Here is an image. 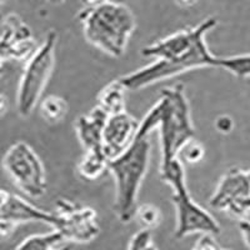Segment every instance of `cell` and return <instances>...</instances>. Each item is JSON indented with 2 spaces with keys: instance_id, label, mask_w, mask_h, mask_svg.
Listing matches in <instances>:
<instances>
[{
  "instance_id": "1",
  "label": "cell",
  "mask_w": 250,
  "mask_h": 250,
  "mask_svg": "<svg viewBox=\"0 0 250 250\" xmlns=\"http://www.w3.org/2000/svg\"><path fill=\"white\" fill-rule=\"evenodd\" d=\"M216 24L215 18H208L196 26L178 31L143 49L144 57L156 60L150 65L120 78L125 89L139 90L193 69L216 68L218 57L209 50L205 40L208 33Z\"/></svg>"
},
{
  "instance_id": "2",
  "label": "cell",
  "mask_w": 250,
  "mask_h": 250,
  "mask_svg": "<svg viewBox=\"0 0 250 250\" xmlns=\"http://www.w3.org/2000/svg\"><path fill=\"white\" fill-rule=\"evenodd\" d=\"M159 129L162 163L165 164L179 156L180 150L195 137L190 118V108L183 85L164 89L160 99L140 122L139 130L150 134Z\"/></svg>"
},
{
  "instance_id": "3",
  "label": "cell",
  "mask_w": 250,
  "mask_h": 250,
  "mask_svg": "<svg viewBox=\"0 0 250 250\" xmlns=\"http://www.w3.org/2000/svg\"><path fill=\"white\" fill-rule=\"evenodd\" d=\"M79 19L85 39L113 58H120L124 54L137 26L130 9L110 0H102L89 5L80 13Z\"/></svg>"
},
{
  "instance_id": "4",
  "label": "cell",
  "mask_w": 250,
  "mask_h": 250,
  "mask_svg": "<svg viewBox=\"0 0 250 250\" xmlns=\"http://www.w3.org/2000/svg\"><path fill=\"white\" fill-rule=\"evenodd\" d=\"M151 144L148 134L138 131L124 153L109 162L108 170L115 182L114 210L122 223L133 220L142 183L148 170Z\"/></svg>"
},
{
  "instance_id": "5",
  "label": "cell",
  "mask_w": 250,
  "mask_h": 250,
  "mask_svg": "<svg viewBox=\"0 0 250 250\" xmlns=\"http://www.w3.org/2000/svg\"><path fill=\"white\" fill-rule=\"evenodd\" d=\"M160 178L173 189L171 202L176 210V238L180 239L196 233L211 235L220 233L219 223L193 199L188 190L185 171L179 158L160 164Z\"/></svg>"
},
{
  "instance_id": "6",
  "label": "cell",
  "mask_w": 250,
  "mask_h": 250,
  "mask_svg": "<svg viewBox=\"0 0 250 250\" xmlns=\"http://www.w3.org/2000/svg\"><path fill=\"white\" fill-rule=\"evenodd\" d=\"M57 33L49 31L44 43L26 60L17 95L18 111L23 118L29 117L40 102L54 70Z\"/></svg>"
},
{
  "instance_id": "7",
  "label": "cell",
  "mask_w": 250,
  "mask_h": 250,
  "mask_svg": "<svg viewBox=\"0 0 250 250\" xmlns=\"http://www.w3.org/2000/svg\"><path fill=\"white\" fill-rule=\"evenodd\" d=\"M3 168L29 198H42L46 193V173L44 164L30 145L24 142L13 144L3 158Z\"/></svg>"
},
{
  "instance_id": "8",
  "label": "cell",
  "mask_w": 250,
  "mask_h": 250,
  "mask_svg": "<svg viewBox=\"0 0 250 250\" xmlns=\"http://www.w3.org/2000/svg\"><path fill=\"white\" fill-rule=\"evenodd\" d=\"M54 214L57 218L54 229L59 230L70 243L91 242L99 234L97 211L91 208L59 199Z\"/></svg>"
},
{
  "instance_id": "9",
  "label": "cell",
  "mask_w": 250,
  "mask_h": 250,
  "mask_svg": "<svg viewBox=\"0 0 250 250\" xmlns=\"http://www.w3.org/2000/svg\"><path fill=\"white\" fill-rule=\"evenodd\" d=\"M210 207L234 216H244L250 211V178L247 171L231 168L223 175L213 196Z\"/></svg>"
},
{
  "instance_id": "10",
  "label": "cell",
  "mask_w": 250,
  "mask_h": 250,
  "mask_svg": "<svg viewBox=\"0 0 250 250\" xmlns=\"http://www.w3.org/2000/svg\"><path fill=\"white\" fill-rule=\"evenodd\" d=\"M140 122L126 111L109 115L103 133V149L109 160L124 153L135 139Z\"/></svg>"
},
{
  "instance_id": "11",
  "label": "cell",
  "mask_w": 250,
  "mask_h": 250,
  "mask_svg": "<svg viewBox=\"0 0 250 250\" xmlns=\"http://www.w3.org/2000/svg\"><path fill=\"white\" fill-rule=\"evenodd\" d=\"M108 117V114L97 105L77 120L75 129L78 138L85 150L103 148V133Z\"/></svg>"
},
{
  "instance_id": "12",
  "label": "cell",
  "mask_w": 250,
  "mask_h": 250,
  "mask_svg": "<svg viewBox=\"0 0 250 250\" xmlns=\"http://www.w3.org/2000/svg\"><path fill=\"white\" fill-rule=\"evenodd\" d=\"M15 250H71L70 242L59 230L37 234L26 238Z\"/></svg>"
},
{
  "instance_id": "13",
  "label": "cell",
  "mask_w": 250,
  "mask_h": 250,
  "mask_svg": "<svg viewBox=\"0 0 250 250\" xmlns=\"http://www.w3.org/2000/svg\"><path fill=\"white\" fill-rule=\"evenodd\" d=\"M109 158L103 148L85 150L78 164V171L84 179L95 180L104 174L109 167Z\"/></svg>"
},
{
  "instance_id": "14",
  "label": "cell",
  "mask_w": 250,
  "mask_h": 250,
  "mask_svg": "<svg viewBox=\"0 0 250 250\" xmlns=\"http://www.w3.org/2000/svg\"><path fill=\"white\" fill-rule=\"evenodd\" d=\"M125 86L122 80H114L100 91L98 97V106L108 115L125 111Z\"/></svg>"
},
{
  "instance_id": "15",
  "label": "cell",
  "mask_w": 250,
  "mask_h": 250,
  "mask_svg": "<svg viewBox=\"0 0 250 250\" xmlns=\"http://www.w3.org/2000/svg\"><path fill=\"white\" fill-rule=\"evenodd\" d=\"M39 110L44 120L50 124L62 122L68 110V103L58 95H49L40 102Z\"/></svg>"
},
{
  "instance_id": "16",
  "label": "cell",
  "mask_w": 250,
  "mask_h": 250,
  "mask_svg": "<svg viewBox=\"0 0 250 250\" xmlns=\"http://www.w3.org/2000/svg\"><path fill=\"white\" fill-rule=\"evenodd\" d=\"M216 68H222L240 79L250 78V54L235 55V57H218Z\"/></svg>"
},
{
  "instance_id": "17",
  "label": "cell",
  "mask_w": 250,
  "mask_h": 250,
  "mask_svg": "<svg viewBox=\"0 0 250 250\" xmlns=\"http://www.w3.org/2000/svg\"><path fill=\"white\" fill-rule=\"evenodd\" d=\"M138 224L142 229H154L162 222V211L158 207L153 204H144L137 208L135 215H134Z\"/></svg>"
},
{
  "instance_id": "18",
  "label": "cell",
  "mask_w": 250,
  "mask_h": 250,
  "mask_svg": "<svg viewBox=\"0 0 250 250\" xmlns=\"http://www.w3.org/2000/svg\"><path fill=\"white\" fill-rule=\"evenodd\" d=\"M14 43H13L12 34L9 30L4 29L3 34L0 37V77L4 73V64L10 59H17Z\"/></svg>"
},
{
  "instance_id": "19",
  "label": "cell",
  "mask_w": 250,
  "mask_h": 250,
  "mask_svg": "<svg viewBox=\"0 0 250 250\" xmlns=\"http://www.w3.org/2000/svg\"><path fill=\"white\" fill-rule=\"evenodd\" d=\"M128 250H158L154 243L151 230L142 229L137 234H134L129 243Z\"/></svg>"
},
{
  "instance_id": "20",
  "label": "cell",
  "mask_w": 250,
  "mask_h": 250,
  "mask_svg": "<svg viewBox=\"0 0 250 250\" xmlns=\"http://www.w3.org/2000/svg\"><path fill=\"white\" fill-rule=\"evenodd\" d=\"M204 153L205 151L203 145L196 142L195 139H193L180 150L179 155L183 156V160L188 164H196L204 158Z\"/></svg>"
},
{
  "instance_id": "21",
  "label": "cell",
  "mask_w": 250,
  "mask_h": 250,
  "mask_svg": "<svg viewBox=\"0 0 250 250\" xmlns=\"http://www.w3.org/2000/svg\"><path fill=\"white\" fill-rule=\"evenodd\" d=\"M211 234H202L200 239L196 243L194 250H228L222 248L214 240Z\"/></svg>"
},
{
  "instance_id": "22",
  "label": "cell",
  "mask_w": 250,
  "mask_h": 250,
  "mask_svg": "<svg viewBox=\"0 0 250 250\" xmlns=\"http://www.w3.org/2000/svg\"><path fill=\"white\" fill-rule=\"evenodd\" d=\"M215 128L223 134L230 133L234 128L233 119H231L230 117H228V115H220V117L215 120Z\"/></svg>"
},
{
  "instance_id": "23",
  "label": "cell",
  "mask_w": 250,
  "mask_h": 250,
  "mask_svg": "<svg viewBox=\"0 0 250 250\" xmlns=\"http://www.w3.org/2000/svg\"><path fill=\"white\" fill-rule=\"evenodd\" d=\"M239 229L242 231L244 242L247 243L248 247H250V222L249 220H242L239 223Z\"/></svg>"
},
{
  "instance_id": "24",
  "label": "cell",
  "mask_w": 250,
  "mask_h": 250,
  "mask_svg": "<svg viewBox=\"0 0 250 250\" xmlns=\"http://www.w3.org/2000/svg\"><path fill=\"white\" fill-rule=\"evenodd\" d=\"M8 99H6L5 95H3V94H0V118L3 117L4 114L6 113V110H8Z\"/></svg>"
},
{
  "instance_id": "25",
  "label": "cell",
  "mask_w": 250,
  "mask_h": 250,
  "mask_svg": "<svg viewBox=\"0 0 250 250\" xmlns=\"http://www.w3.org/2000/svg\"><path fill=\"white\" fill-rule=\"evenodd\" d=\"M175 1L179 4V5L185 6V8H188V6H193L194 4L196 3V0H175Z\"/></svg>"
},
{
  "instance_id": "26",
  "label": "cell",
  "mask_w": 250,
  "mask_h": 250,
  "mask_svg": "<svg viewBox=\"0 0 250 250\" xmlns=\"http://www.w3.org/2000/svg\"><path fill=\"white\" fill-rule=\"evenodd\" d=\"M83 3L88 4V5H93V4H97L99 3V1H102V0H82Z\"/></svg>"
},
{
  "instance_id": "27",
  "label": "cell",
  "mask_w": 250,
  "mask_h": 250,
  "mask_svg": "<svg viewBox=\"0 0 250 250\" xmlns=\"http://www.w3.org/2000/svg\"><path fill=\"white\" fill-rule=\"evenodd\" d=\"M51 1H55V3H62L64 0H51Z\"/></svg>"
},
{
  "instance_id": "28",
  "label": "cell",
  "mask_w": 250,
  "mask_h": 250,
  "mask_svg": "<svg viewBox=\"0 0 250 250\" xmlns=\"http://www.w3.org/2000/svg\"><path fill=\"white\" fill-rule=\"evenodd\" d=\"M5 1H8V0H0V6H1V4H4Z\"/></svg>"
},
{
  "instance_id": "29",
  "label": "cell",
  "mask_w": 250,
  "mask_h": 250,
  "mask_svg": "<svg viewBox=\"0 0 250 250\" xmlns=\"http://www.w3.org/2000/svg\"><path fill=\"white\" fill-rule=\"evenodd\" d=\"M247 173H248V176H249V178H250V170H248Z\"/></svg>"
}]
</instances>
